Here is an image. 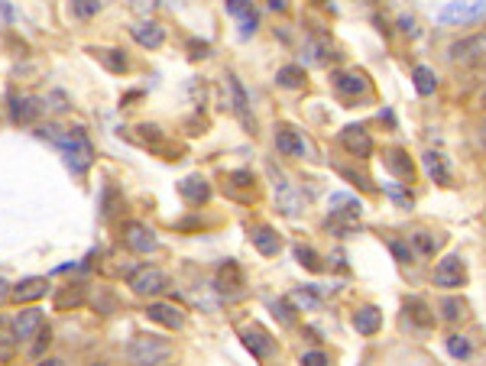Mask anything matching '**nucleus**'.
Instances as JSON below:
<instances>
[{"mask_svg":"<svg viewBox=\"0 0 486 366\" xmlns=\"http://www.w3.org/2000/svg\"><path fill=\"white\" fill-rule=\"evenodd\" d=\"M49 292V279L46 276H29V279H19L13 289H10V299L19 301V305H33V301L46 299Z\"/></svg>","mask_w":486,"mask_h":366,"instance_id":"12","label":"nucleus"},{"mask_svg":"<svg viewBox=\"0 0 486 366\" xmlns=\"http://www.w3.org/2000/svg\"><path fill=\"white\" fill-rule=\"evenodd\" d=\"M480 140H483V146H486V127H483V133H480Z\"/></svg>","mask_w":486,"mask_h":366,"instance_id":"56","label":"nucleus"},{"mask_svg":"<svg viewBox=\"0 0 486 366\" xmlns=\"http://www.w3.org/2000/svg\"><path fill=\"white\" fill-rule=\"evenodd\" d=\"M136 136H140L143 146H152V150L166 152V159H178V152H182V150H168V146H166V133H162L156 123H140V127H136Z\"/></svg>","mask_w":486,"mask_h":366,"instance_id":"23","label":"nucleus"},{"mask_svg":"<svg viewBox=\"0 0 486 366\" xmlns=\"http://www.w3.org/2000/svg\"><path fill=\"white\" fill-rule=\"evenodd\" d=\"M42 324H46L42 311H39V308H26V311H19L17 318H13V334H17V340H29V337H36L39 331H42Z\"/></svg>","mask_w":486,"mask_h":366,"instance_id":"15","label":"nucleus"},{"mask_svg":"<svg viewBox=\"0 0 486 366\" xmlns=\"http://www.w3.org/2000/svg\"><path fill=\"white\" fill-rule=\"evenodd\" d=\"M340 175H344V179H350V182H356V185H363V188H373V182L366 179V175H356L354 169H340Z\"/></svg>","mask_w":486,"mask_h":366,"instance_id":"49","label":"nucleus"},{"mask_svg":"<svg viewBox=\"0 0 486 366\" xmlns=\"http://www.w3.org/2000/svg\"><path fill=\"white\" fill-rule=\"evenodd\" d=\"M97 10H101V0H72V17L78 19L97 17Z\"/></svg>","mask_w":486,"mask_h":366,"instance_id":"37","label":"nucleus"},{"mask_svg":"<svg viewBox=\"0 0 486 366\" xmlns=\"http://www.w3.org/2000/svg\"><path fill=\"white\" fill-rule=\"evenodd\" d=\"M448 353L454 360H470L473 357V344H470L464 334H450L448 337Z\"/></svg>","mask_w":486,"mask_h":366,"instance_id":"32","label":"nucleus"},{"mask_svg":"<svg viewBox=\"0 0 486 366\" xmlns=\"http://www.w3.org/2000/svg\"><path fill=\"white\" fill-rule=\"evenodd\" d=\"M276 85L279 88H305V68L301 65H282L276 72Z\"/></svg>","mask_w":486,"mask_h":366,"instance_id":"30","label":"nucleus"},{"mask_svg":"<svg viewBox=\"0 0 486 366\" xmlns=\"http://www.w3.org/2000/svg\"><path fill=\"white\" fill-rule=\"evenodd\" d=\"M10 331H13V321H0V357L7 360L10 357V344H13V340H17V334H10ZM19 344V340H17Z\"/></svg>","mask_w":486,"mask_h":366,"instance_id":"40","label":"nucleus"},{"mask_svg":"<svg viewBox=\"0 0 486 366\" xmlns=\"http://www.w3.org/2000/svg\"><path fill=\"white\" fill-rule=\"evenodd\" d=\"M292 305H295L299 311H305V308H318L321 299L315 295V289H295V292H292Z\"/></svg>","mask_w":486,"mask_h":366,"instance_id":"36","label":"nucleus"},{"mask_svg":"<svg viewBox=\"0 0 486 366\" xmlns=\"http://www.w3.org/2000/svg\"><path fill=\"white\" fill-rule=\"evenodd\" d=\"M120 234H123V244L130 246L133 253H156V250H159L156 234H152L146 224H140V221H127Z\"/></svg>","mask_w":486,"mask_h":366,"instance_id":"6","label":"nucleus"},{"mask_svg":"<svg viewBox=\"0 0 486 366\" xmlns=\"http://www.w3.org/2000/svg\"><path fill=\"white\" fill-rule=\"evenodd\" d=\"M295 260H299L305 269H311V273H318L321 269V260H318V253L311 250V246H305V244H299L295 246Z\"/></svg>","mask_w":486,"mask_h":366,"instance_id":"38","label":"nucleus"},{"mask_svg":"<svg viewBox=\"0 0 486 366\" xmlns=\"http://www.w3.org/2000/svg\"><path fill=\"white\" fill-rule=\"evenodd\" d=\"M240 285H243V279H240V269H237V263H230L227 260L221 269H217V279H214V289L221 292V295H227V299H234V295H240Z\"/></svg>","mask_w":486,"mask_h":366,"instance_id":"22","label":"nucleus"},{"mask_svg":"<svg viewBox=\"0 0 486 366\" xmlns=\"http://www.w3.org/2000/svg\"><path fill=\"white\" fill-rule=\"evenodd\" d=\"M334 88L347 97H356V94H366L370 81L363 78V72H334Z\"/></svg>","mask_w":486,"mask_h":366,"instance_id":"26","label":"nucleus"},{"mask_svg":"<svg viewBox=\"0 0 486 366\" xmlns=\"http://www.w3.org/2000/svg\"><path fill=\"white\" fill-rule=\"evenodd\" d=\"M178 191H182V198H185L188 205H207L211 201V185H207V179H201V175H188V179L178 182Z\"/></svg>","mask_w":486,"mask_h":366,"instance_id":"16","label":"nucleus"},{"mask_svg":"<svg viewBox=\"0 0 486 366\" xmlns=\"http://www.w3.org/2000/svg\"><path fill=\"white\" fill-rule=\"evenodd\" d=\"M301 58H305L308 65H327L331 58H337L334 42L327 36H311L308 42H305V49H301Z\"/></svg>","mask_w":486,"mask_h":366,"instance_id":"14","label":"nucleus"},{"mask_svg":"<svg viewBox=\"0 0 486 366\" xmlns=\"http://www.w3.org/2000/svg\"><path fill=\"white\" fill-rule=\"evenodd\" d=\"M113 211H117V188L113 185H107L104 188V201H101V214L104 217H111Z\"/></svg>","mask_w":486,"mask_h":366,"instance_id":"44","label":"nucleus"},{"mask_svg":"<svg viewBox=\"0 0 486 366\" xmlns=\"http://www.w3.org/2000/svg\"><path fill=\"white\" fill-rule=\"evenodd\" d=\"M10 289H13V285H10V282L3 279V276H0V305H3V301L10 299Z\"/></svg>","mask_w":486,"mask_h":366,"instance_id":"52","label":"nucleus"},{"mask_svg":"<svg viewBox=\"0 0 486 366\" xmlns=\"http://www.w3.org/2000/svg\"><path fill=\"white\" fill-rule=\"evenodd\" d=\"M250 240H253V246H256L262 256H276V253L282 250V237L276 234L269 224L253 227V230H250Z\"/></svg>","mask_w":486,"mask_h":366,"instance_id":"24","label":"nucleus"},{"mask_svg":"<svg viewBox=\"0 0 486 366\" xmlns=\"http://www.w3.org/2000/svg\"><path fill=\"white\" fill-rule=\"evenodd\" d=\"M230 179H234V185H253V175L246 169H240V172H234V175H230Z\"/></svg>","mask_w":486,"mask_h":366,"instance_id":"51","label":"nucleus"},{"mask_svg":"<svg viewBox=\"0 0 486 366\" xmlns=\"http://www.w3.org/2000/svg\"><path fill=\"white\" fill-rule=\"evenodd\" d=\"M276 150H279L282 156H295V159L308 156L305 140H301L299 130H292V127H279V130H276Z\"/></svg>","mask_w":486,"mask_h":366,"instance_id":"20","label":"nucleus"},{"mask_svg":"<svg viewBox=\"0 0 486 366\" xmlns=\"http://www.w3.org/2000/svg\"><path fill=\"white\" fill-rule=\"evenodd\" d=\"M240 340L243 347L253 353V360H269L272 353H276V340L266 334V331L260 328V324H250V328L240 331Z\"/></svg>","mask_w":486,"mask_h":366,"instance_id":"9","label":"nucleus"},{"mask_svg":"<svg viewBox=\"0 0 486 366\" xmlns=\"http://www.w3.org/2000/svg\"><path fill=\"white\" fill-rule=\"evenodd\" d=\"M441 311H444V321L454 324V321L464 318V301H460V299H444V301H441Z\"/></svg>","mask_w":486,"mask_h":366,"instance_id":"39","label":"nucleus"},{"mask_svg":"<svg viewBox=\"0 0 486 366\" xmlns=\"http://www.w3.org/2000/svg\"><path fill=\"white\" fill-rule=\"evenodd\" d=\"M354 331L356 334H363V337H370V334H376V331L383 328V311L376 308V305H363V308L354 311Z\"/></svg>","mask_w":486,"mask_h":366,"instance_id":"21","label":"nucleus"},{"mask_svg":"<svg viewBox=\"0 0 486 366\" xmlns=\"http://www.w3.org/2000/svg\"><path fill=\"white\" fill-rule=\"evenodd\" d=\"M340 146L356 159H370V152H373V140H370V133L360 123H350V127L340 130Z\"/></svg>","mask_w":486,"mask_h":366,"instance_id":"10","label":"nucleus"},{"mask_svg":"<svg viewBox=\"0 0 486 366\" xmlns=\"http://www.w3.org/2000/svg\"><path fill=\"white\" fill-rule=\"evenodd\" d=\"M36 344H33V347H29V357H33V360H39V357H42V353H46V347H49V344H52V331H49L46 328V324H42V331H39V334H36Z\"/></svg>","mask_w":486,"mask_h":366,"instance_id":"41","label":"nucleus"},{"mask_svg":"<svg viewBox=\"0 0 486 366\" xmlns=\"http://www.w3.org/2000/svg\"><path fill=\"white\" fill-rule=\"evenodd\" d=\"M146 315H150V321H156V324H162V328H168V331H178L185 324V315H182L175 305H166V301H150Z\"/></svg>","mask_w":486,"mask_h":366,"instance_id":"18","label":"nucleus"},{"mask_svg":"<svg viewBox=\"0 0 486 366\" xmlns=\"http://www.w3.org/2000/svg\"><path fill=\"white\" fill-rule=\"evenodd\" d=\"M301 363L305 366H327V357L321 350H308V353H301Z\"/></svg>","mask_w":486,"mask_h":366,"instance_id":"48","label":"nucleus"},{"mask_svg":"<svg viewBox=\"0 0 486 366\" xmlns=\"http://www.w3.org/2000/svg\"><path fill=\"white\" fill-rule=\"evenodd\" d=\"M211 56V46L201 42V39H188V58H207Z\"/></svg>","mask_w":486,"mask_h":366,"instance_id":"45","label":"nucleus"},{"mask_svg":"<svg viewBox=\"0 0 486 366\" xmlns=\"http://www.w3.org/2000/svg\"><path fill=\"white\" fill-rule=\"evenodd\" d=\"M480 104H483V107H486V91H483V94H480Z\"/></svg>","mask_w":486,"mask_h":366,"instance_id":"55","label":"nucleus"},{"mask_svg":"<svg viewBox=\"0 0 486 366\" xmlns=\"http://www.w3.org/2000/svg\"><path fill=\"white\" fill-rule=\"evenodd\" d=\"M386 195L393 198L399 207H411V195H409V188L402 185H386Z\"/></svg>","mask_w":486,"mask_h":366,"instance_id":"43","label":"nucleus"},{"mask_svg":"<svg viewBox=\"0 0 486 366\" xmlns=\"http://www.w3.org/2000/svg\"><path fill=\"white\" fill-rule=\"evenodd\" d=\"M130 36L136 39L143 49H159L162 42H166V29H162L156 19L146 17V19H136V23H133V26H130Z\"/></svg>","mask_w":486,"mask_h":366,"instance_id":"13","label":"nucleus"},{"mask_svg":"<svg viewBox=\"0 0 486 366\" xmlns=\"http://www.w3.org/2000/svg\"><path fill=\"white\" fill-rule=\"evenodd\" d=\"M431 282L441 285V289H460V285H467V269H464V260L454 256V253H448L438 266H434Z\"/></svg>","mask_w":486,"mask_h":366,"instance_id":"5","label":"nucleus"},{"mask_svg":"<svg viewBox=\"0 0 486 366\" xmlns=\"http://www.w3.org/2000/svg\"><path fill=\"white\" fill-rule=\"evenodd\" d=\"M133 295H140V299H156L162 292L168 289V276L162 273L159 266H140V269H133L130 279H127Z\"/></svg>","mask_w":486,"mask_h":366,"instance_id":"4","label":"nucleus"},{"mask_svg":"<svg viewBox=\"0 0 486 366\" xmlns=\"http://www.w3.org/2000/svg\"><path fill=\"white\" fill-rule=\"evenodd\" d=\"M49 101H56V104H52L56 111H65V107H68V97L62 91H52V94H49Z\"/></svg>","mask_w":486,"mask_h":366,"instance_id":"50","label":"nucleus"},{"mask_svg":"<svg viewBox=\"0 0 486 366\" xmlns=\"http://www.w3.org/2000/svg\"><path fill=\"white\" fill-rule=\"evenodd\" d=\"M269 308H272V315H276V318H279L282 324H292V321H295V315H292V311H295V308H292V305H289V301H285V299L272 301Z\"/></svg>","mask_w":486,"mask_h":366,"instance_id":"42","label":"nucleus"},{"mask_svg":"<svg viewBox=\"0 0 486 366\" xmlns=\"http://www.w3.org/2000/svg\"><path fill=\"white\" fill-rule=\"evenodd\" d=\"M386 166H389V172H393L395 179H402V185H409V182L415 179V166H411L409 152L389 150V152H386Z\"/></svg>","mask_w":486,"mask_h":366,"instance_id":"27","label":"nucleus"},{"mask_svg":"<svg viewBox=\"0 0 486 366\" xmlns=\"http://www.w3.org/2000/svg\"><path fill=\"white\" fill-rule=\"evenodd\" d=\"M411 246H415L421 256H434V250L441 246V240L438 237H431L428 230H418V234H411Z\"/></svg>","mask_w":486,"mask_h":366,"instance_id":"34","label":"nucleus"},{"mask_svg":"<svg viewBox=\"0 0 486 366\" xmlns=\"http://www.w3.org/2000/svg\"><path fill=\"white\" fill-rule=\"evenodd\" d=\"M81 299H84V289L78 285V282H75V285H65V289L56 295V308H58V311H65L68 305L75 308V305H81Z\"/></svg>","mask_w":486,"mask_h":366,"instance_id":"33","label":"nucleus"},{"mask_svg":"<svg viewBox=\"0 0 486 366\" xmlns=\"http://www.w3.org/2000/svg\"><path fill=\"white\" fill-rule=\"evenodd\" d=\"M405 311H409V318L415 321L418 328H431V324H434V315H431L428 305H425L421 299H409L405 301Z\"/></svg>","mask_w":486,"mask_h":366,"instance_id":"31","label":"nucleus"},{"mask_svg":"<svg viewBox=\"0 0 486 366\" xmlns=\"http://www.w3.org/2000/svg\"><path fill=\"white\" fill-rule=\"evenodd\" d=\"M88 52H91L107 72H113V75H127V68H130V58H127L123 49H88Z\"/></svg>","mask_w":486,"mask_h":366,"instance_id":"25","label":"nucleus"},{"mask_svg":"<svg viewBox=\"0 0 486 366\" xmlns=\"http://www.w3.org/2000/svg\"><path fill=\"white\" fill-rule=\"evenodd\" d=\"M49 104L42 101V97H33V94H19V97H13L10 101V120L13 123H23V127H29V123H36L42 113H46Z\"/></svg>","mask_w":486,"mask_h":366,"instance_id":"7","label":"nucleus"},{"mask_svg":"<svg viewBox=\"0 0 486 366\" xmlns=\"http://www.w3.org/2000/svg\"><path fill=\"white\" fill-rule=\"evenodd\" d=\"M172 357V344L156 334H136L127 344V360L130 363H166Z\"/></svg>","mask_w":486,"mask_h":366,"instance_id":"2","label":"nucleus"},{"mask_svg":"<svg viewBox=\"0 0 486 366\" xmlns=\"http://www.w3.org/2000/svg\"><path fill=\"white\" fill-rule=\"evenodd\" d=\"M486 17V0H448L438 10L441 26H460V23H477Z\"/></svg>","mask_w":486,"mask_h":366,"instance_id":"3","label":"nucleus"},{"mask_svg":"<svg viewBox=\"0 0 486 366\" xmlns=\"http://www.w3.org/2000/svg\"><path fill=\"white\" fill-rule=\"evenodd\" d=\"M411 26H415V19H411V17H399V29H405V33H411Z\"/></svg>","mask_w":486,"mask_h":366,"instance_id":"53","label":"nucleus"},{"mask_svg":"<svg viewBox=\"0 0 486 366\" xmlns=\"http://www.w3.org/2000/svg\"><path fill=\"white\" fill-rule=\"evenodd\" d=\"M182 0H130V10L140 13V17H150L156 7H178Z\"/></svg>","mask_w":486,"mask_h":366,"instance_id":"35","label":"nucleus"},{"mask_svg":"<svg viewBox=\"0 0 486 366\" xmlns=\"http://www.w3.org/2000/svg\"><path fill=\"white\" fill-rule=\"evenodd\" d=\"M227 91H230V101L227 104H230V111L237 113V120L243 123V130L256 133V120H253V113H250V97H246V91H243L237 75H227Z\"/></svg>","mask_w":486,"mask_h":366,"instance_id":"8","label":"nucleus"},{"mask_svg":"<svg viewBox=\"0 0 486 366\" xmlns=\"http://www.w3.org/2000/svg\"><path fill=\"white\" fill-rule=\"evenodd\" d=\"M39 140H49L52 146H58L62 152V162H65L68 169L75 172V175H84V172L91 169L94 162V143L88 140V133L81 127H72V130H62L56 123H46V127H39L36 130Z\"/></svg>","mask_w":486,"mask_h":366,"instance_id":"1","label":"nucleus"},{"mask_svg":"<svg viewBox=\"0 0 486 366\" xmlns=\"http://www.w3.org/2000/svg\"><path fill=\"white\" fill-rule=\"evenodd\" d=\"M486 52V36H473V39H464V42H454L450 46V58L454 62H470Z\"/></svg>","mask_w":486,"mask_h":366,"instance_id":"28","label":"nucleus"},{"mask_svg":"<svg viewBox=\"0 0 486 366\" xmlns=\"http://www.w3.org/2000/svg\"><path fill=\"white\" fill-rule=\"evenodd\" d=\"M327 207H331V214L334 217H347V221H356L363 205H360V198L350 195V191H334V195L327 198Z\"/></svg>","mask_w":486,"mask_h":366,"instance_id":"17","label":"nucleus"},{"mask_svg":"<svg viewBox=\"0 0 486 366\" xmlns=\"http://www.w3.org/2000/svg\"><path fill=\"white\" fill-rule=\"evenodd\" d=\"M227 13L240 23V36L250 39L253 33H256V26H260V13H256V7H253V0H224Z\"/></svg>","mask_w":486,"mask_h":366,"instance_id":"11","label":"nucleus"},{"mask_svg":"<svg viewBox=\"0 0 486 366\" xmlns=\"http://www.w3.org/2000/svg\"><path fill=\"white\" fill-rule=\"evenodd\" d=\"M421 169L428 175L431 182H438V185H450V169H448V159H444V152H421Z\"/></svg>","mask_w":486,"mask_h":366,"instance_id":"19","label":"nucleus"},{"mask_svg":"<svg viewBox=\"0 0 486 366\" xmlns=\"http://www.w3.org/2000/svg\"><path fill=\"white\" fill-rule=\"evenodd\" d=\"M272 10H285V0H266Z\"/></svg>","mask_w":486,"mask_h":366,"instance_id":"54","label":"nucleus"},{"mask_svg":"<svg viewBox=\"0 0 486 366\" xmlns=\"http://www.w3.org/2000/svg\"><path fill=\"white\" fill-rule=\"evenodd\" d=\"M19 19V13H17V7H13V3H10V0H0V23H17Z\"/></svg>","mask_w":486,"mask_h":366,"instance_id":"47","label":"nucleus"},{"mask_svg":"<svg viewBox=\"0 0 486 366\" xmlns=\"http://www.w3.org/2000/svg\"><path fill=\"white\" fill-rule=\"evenodd\" d=\"M389 250H393V256L399 260V263H409L411 260V246L402 244V240H389Z\"/></svg>","mask_w":486,"mask_h":366,"instance_id":"46","label":"nucleus"},{"mask_svg":"<svg viewBox=\"0 0 486 366\" xmlns=\"http://www.w3.org/2000/svg\"><path fill=\"white\" fill-rule=\"evenodd\" d=\"M411 81H415V91L425 94V97L434 94V88H438V75H434L428 65H415V68H411Z\"/></svg>","mask_w":486,"mask_h":366,"instance_id":"29","label":"nucleus"}]
</instances>
